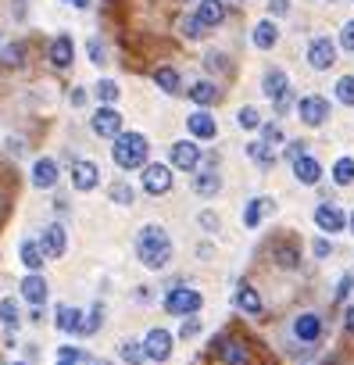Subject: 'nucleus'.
Segmentation results:
<instances>
[{
  "mask_svg": "<svg viewBox=\"0 0 354 365\" xmlns=\"http://www.w3.org/2000/svg\"><path fill=\"white\" fill-rule=\"evenodd\" d=\"M297 118H301L304 125H312V129H318V125L329 118V101L318 97V93H312V97H301V101H297Z\"/></svg>",
  "mask_w": 354,
  "mask_h": 365,
  "instance_id": "obj_6",
  "label": "nucleus"
},
{
  "mask_svg": "<svg viewBox=\"0 0 354 365\" xmlns=\"http://www.w3.org/2000/svg\"><path fill=\"white\" fill-rule=\"evenodd\" d=\"M58 179H61L58 158H40V162L32 165V186H36V190H54Z\"/></svg>",
  "mask_w": 354,
  "mask_h": 365,
  "instance_id": "obj_12",
  "label": "nucleus"
},
{
  "mask_svg": "<svg viewBox=\"0 0 354 365\" xmlns=\"http://www.w3.org/2000/svg\"><path fill=\"white\" fill-rule=\"evenodd\" d=\"M204 151L197 147V140H175V144L168 147V162L172 168H183V172H197Z\"/></svg>",
  "mask_w": 354,
  "mask_h": 365,
  "instance_id": "obj_4",
  "label": "nucleus"
},
{
  "mask_svg": "<svg viewBox=\"0 0 354 365\" xmlns=\"http://www.w3.org/2000/svg\"><path fill=\"white\" fill-rule=\"evenodd\" d=\"M186 129H190L193 140H215V136H218V125H215V118H212V111H204V108H197V111L186 118Z\"/></svg>",
  "mask_w": 354,
  "mask_h": 365,
  "instance_id": "obj_13",
  "label": "nucleus"
},
{
  "mask_svg": "<svg viewBox=\"0 0 354 365\" xmlns=\"http://www.w3.org/2000/svg\"><path fill=\"white\" fill-rule=\"evenodd\" d=\"M222 18H225V4H222V0H201V4H197V22L204 29L222 25Z\"/></svg>",
  "mask_w": 354,
  "mask_h": 365,
  "instance_id": "obj_25",
  "label": "nucleus"
},
{
  "mask_svg": "<svg viewBox=\"0 0 354 365\" xmlns=\"http://www.w3.org/2000/svg\"><path fill=\"white\" fill-rule=\"evenodd\" d=\"M179 29H183V36H186V40H201V36H204V25L197 22V14L183 18V25H179Z\"/></svg>",
  "mask_w": 354,
  "mask_h": 365,
  "instance_id": "obj_41",
  "label": "nucleus"
},
{
  "mask_svg": "<svg viewBox=\"0 0 354 365\" xmlns=\"http://www.w3.org/2000/svg\"><path fill=\"white\" fill-rule=\"evenodd\" d=\"M90 125H93V133H97V136H104V140H115L118 133H125V129H122L118 108H101V111H97V115L90 118Z\"/></svg>",
  "mask_w": 354,
  "mask_h": 365,
  "instance_id": "obj_10",
  "label": "nucleus"
},
{
  "mask_svg": "<svg viewBox=\"0 0 354 365\" xmlns=\"http://www.w3.org/2000/svg\"><path fill=\"white\" fill-rule=\"evenodd\" d=\"M276 208V204H272L268 197H254V201H247V208H244V226L247 229H257L262 226V218Z\"/></svg>",
  "mask_w": 354,
  "mask_h": 365,
  "instance_id": "obj_24",
  "label": "nucleus"
},
{
  "mask_svg": "<svg viewBox=\"0 0 354 365\" xmlns=\"http://www.w3.org/2000/svg\"><path fill=\"white\" fill-rule=\"evenodd\" d=\"M254 47H257V51H272V47H276L279 43V29H276V22H272V18H265V22H257L254 25Z\"/></svg>",
  "mask_w": 354,
  "mask_h": 365,
  "instance_id": "obj_26",
  "label": "nucleus"
},
{
  "mask_svg": "<svg viewBox=\"0 0 354 365\" xmlns=\"http://www.w3.org/2000/svg\"><path fill=\"white\" fill-rule=\"evenodd\" d=\"M204 65H207V68H212V72H222V68H225V58H222L218 51H212V54H207V58H204Z\"/></svg>",
  "mask_w": 354,
  "mask_h": 365,
  "instance_id": "obj_50",
  "label": "nucleus"
},
{
  "mask_svg": "<svg viewBox=\"0 0 354 365\" xmlns=\"http://www.w3.org/2000/svg\"><path fill=\"white\" fill-rule=\"evenodd\" d=\"M326 4H333V0H326Z\"/></svg>",
  "mask_w": 354,
  "mask_h": 365,
  "instance_id": "obj_61",
  "label": "nucleus"
},
{
  "mask_svg": "<svg viewBox=\"0 0 354 365\" xmlns=\"http://www.w3.org/2000/svg\"><path fill=\"white\" fill-rule=\"evenodd\" d=\"M315 226L322 233H344L347 229V215H344V208H336V204H318L315 208Z\"/></svg>",
  "mask_w": 354,
  "mask_h": 365,
  "instance_id": "obj_11",
  "label": "nucleus"
},
{
  "mask_svg": "<svg viewBox=\"0 0 354 365\" xmlns=\"http://www.w3.org/2000/svg\"><path fill=\"white\" fill-rule=\"evenodd\" d=\"M172 333L168 329H161V326H154V329H147V337H143V351H147V358L151 362H168L172 358Z\"/></svg>",
  "mask_w": 354,
  "mask_h": 365,
  "instance_id": "obj_5",
  "label": "nucleus"
},
{
  "mask_svg": "<svg viewBox=\"0 0 354 365\" xmlns=\"http://www.w3.org/2000/svg\"><path fill=\"white\" fill-rule=\"evenodd\" d=\"M290 108H294V93H290V90H286V93H283V97L276 101V111H279V115H286V111H290Z\"/></svg>",
  "mask_w": 354,
  "mask_h": 365,
  "instance_id": "obj_52",
  "label": "nucleus"
},
{
  "mask_svg": "<svg viewBox=\"0 0 354 365\" xmlns=\"http://www.w3.org/2000/svg\"><path fill=\"white\" fill-rule=\"evenodd\" d=\"M286 90H290V79H286V72H283V68H268V72L262 75V93H265V97H268L272 104H276Z\"/></svg>",
  "mask_w": 354,
  "mask_h": 365,
  "instance_id": "obj_18",
  "label": "nucleus"
},
{
  "mask_svg": "<svg viewBox=\"0 0 354 365\" xmlns=\"http://www.w3.org/2000/svg\"><path fill=\"white\" fill-rule=\"evenodd\" d=\"M351 290H354V273H344L340 283H336V301H347Z\"/></svg>",
  "mask_w": 354,
  "mask_h": 365,
  "instance_id": "obj_45",
  "label": "nucleus"
},
{
  "mask_svg": "<svg viewBox=\"0 0 354 365\" xmlns=\"http://www.w3.org/2000/svg\"><path fill=\"white\" fill-rule=\"evenodd\" d=\"M72 61H75L72 36H68V33H61V36L51 43V65H54L58 72H64V68H72Z\"/></svg>",
  "mask_w": 354,
  "mask_h": 365,
  "instance_id": "obj_17",
  "label": "nucleus"
},
{
  "mask_svg": "<svg viewBox=\"0 0 354 365\" xmlns=\"http://www.w3.org/2000/svg\"><path fill=\"white\" fill-rule=\"evenodd\" d=\"M0 323H4L8 329H14L22 319H18V301H11V297H4L0 301Z\"/></svg>",
  "mask_w": 354,
  "mask_h": 365,
  "instance_id": "obj_36",
  "label": "nucleus"
},
{
  "mask_svg": "<svg viewBox=\"0 0 354 365\" xmlns=\"http://www.w3.org/2000/svg\"><path fill=\"white\" fill-rule=\"evenodd\" d=\"M136 255L147 268H165L172 262V236L161 229V226H143L136 236Z\"/></svg>",
  "mask_w": 354,
  "mask_h": 365,
  "instance_id": "obj_1",
  "label": "nucleus"
},
{
  "mask_svg": "<svg viewBox=\"0 0 354 365\" xmlns=\"http://www.w3.org/2000/svg\"><path fill=\"white\" fill-rule=\"evenodd\" d=\"M118 358L125 365H143V358H147V351H143V340H125L118 347Z\"/></svg>",
  "mask_w": 354,
  "mask_h": 365,
  "instance_id": "obj_32",
  "label": "nucleus"
},
{
  "mask_svg": "<svg viewBox=\"0 0 354 365\" xmlns=\"http://www.w3.org/2000/svg\"><path fill=\"white\" fill-rule=\"evenodd\" d=\"M18 255H22V265H25V273H40V268L47 265V255H43V247H40L36 240H22Z\"/></svg>",
  "mask_w": 354,
  "mask_h": 365,
  "instance_id": "obj_28",
  "label": "nucleus"
},
{
  "mask_svg": "<svg viewBox=\"0 0 354 365\" xmlns=\"http://www.w3.org/2000/svg\"><path fill=\"white\" fill-rule=\"evenodd\" d=\"M186 97L193 101V104H197V108H212L215 101H218V86L215 83H207V79H201V83H193L190 90H186Z\"/></svg>",
  "mask_w": 354,
  "mask_h": 365,
  "instance_id": "obj_23",
  "label": "nucleus"
},
{
  "mask_svg": "<svg viewBox=\"0 0 354 365\" xmlns=\"http://www.w3.org/2000/svg\"><path fill=\"white\" fill-rule=\"evenodd\" d=\"M54 365H79V362H64V358H58V362H54Z\"/></svg>",
  "mask_w": 354,
  "mask_h": 365,
  "instance_id": "obj_58",
  "label": "nucleus"
},
{
  "mask_svg": "<svg viewBox=\"0 0 354 365\" xmlns=\"http://www.w3.org/2000/svg\"><path fill=\"white\" fill-rule=\"evenodd\" d=\"M40 247L47 258H61L64 251H68V236H64V226L61 222H54V226H47L43 236H40Z\"/></svg>",
  "mask_w": 354,
  "mask_h": 365,
  "instance_id": "obj_14",
  "label": "nucleus"
},
{
  "mask_svg": "<svg viewBox=\"0 0 354 365\" xmlns=\"http://www.w3.org/2000/svg\"><path fill=\"white\" fill-rule=\"evenodd\" d=\"M154 86H157L161 93H172V97H175V93L183 90V79H179V72H175V68L161 65V68L154 72Z\"/></svg>",
  "mask_w": 354,
  "mask_h": 365,
  "instance_id": "obj_30",
  "label": "nucleus"
},
{
  "mask_svg": "<svg viewBox=\"0 0 354 365\" xmlns=\"http://www.w3.org/2000/svg\"><path fill=\"white\" fill-rule=\"evenodd\" d=\"M147 154H151V144L147 136L129 129V133H118L115 140H111V158H115V165L133 172V168H143L147 165Z\"/></svg>",
  "mask_w": 354,
  "mask_h": 365,
  "instance_id": "obj_2",
  "label": "nucleus"
},
{
  "mask_svg": "<svg viewBox=\"0 0 354 365\" xmlns=\"http://www.w3.org/2000/svg\"><path fill=\"white\" fill-rule=\"evenodd\" d=\"M93 93L104 101V108H115V101H118V93H122V90H118L115 79H101V83L93 86Z\"/></svg>",
  "mask_w": 354,
  "mask_h": 365,
  "instance_id": "obj_33",
  "label": "nucleus"
},
{
  "mask_svg": "<svg viewBox=\"0 0 354 365\" xmlns=\"http://www.w3.org/2000/svg\"><path fill=\"white\" fill-rule=\"evenodd\" d=\"M333 183L336 186H351L354 183V158H340L333 165Z\"/></svg>",
  "mask_w": 354,
  "mask_h": 365,
  "instance_id": "obj_34",
  "label": "nucleus"
},
{
  "mask_svg": "<svg viewBox=\"0 0 354 365\" xmlns=\"http://www.w3.org/2000/svg\"><path fill=\"white\" fill-rule=\"evenodd\" d=\"M247 158H251V162H257L262 168H272V165H276V154H272V147H268V144H262V140L247 144Z\"/></svg>",
  "mask_w": 354,
  "mask_h": 365,
  "instance_id": "obj_31",
  "label": "nucleus"
},
{
  "mask_svg": "<svg viewBox=\"0 0 354 365\" xmlns=\"http://www.w3.org/2000/svg\"><path fill=\"white\" fill-rule=\"evenodd\" d=\"M344 329H347V333H354V308H347V312H344Z\"/></svg>",
  "mask_w": 354,
  "mask_h": 365,
  "instance_id": "obj_55",
  "label": "nucleus"
},
{
  "mask_svg": "<svg viewBox=\"0 0 354 365\" xmlns=\"http://www.w3.org/2000/svg\"><path fill=\"white\" fill-rule=\"evenodd\" d=\"M86 51H90V61H93V65H104V43H101V40H90Z\"/></svg>",
  "mask_w": 354,
  "mask_h": 365,
  "instance_id": "obj_47",
  "label": "nucleus"
},
{
  "mask_svg": "<svg viewBox=\"0 0 354 365\" xmlns=\"http://www.w3.org/2000/svg\"><path fill=\"white\" fill-rule=\"evenodd\" d=\"M336 101L354 108V75H340V79H336Z\"/></svg>",
  "mask_w": 354,
  "mask_h": 365,
  "instance_id": "obj_37",
  "label": "nucleus"
},
{
  "mask_svg": "<svg viewBox=\"0 0 354 365\" xmlns=\"http://www.w3.org/2000/svg\"><path fill=\"white\" fill-rule=\"evenodd\" d=\"M54 323H58V329H61V333H83V326H86V315L79 312V308H72V305H58V312H54Z\"/></svg>",
  "mask_w": 354,
  "mask_h": 365,
  "instance_id": "obj_19",
  "label": "nucleus"
},
{
  "mask_svg": "<svg viewBox=\"0 0 354 365\" xmlns=\"http://www.w3.org/2000/svg\"><path fill=\"white\" fill-rule=\"evenodd\" d=\"M340 47H344V51H351L354 54V18L344 25V33H340Z\"/></svg>",
  "mask_w": 354,
  "mask_h": 365,
  "instance_id": "obj_48",
  "label": "nucleus"
},
{
  "mask_svg": "<svg viewBox=\"0 0 354 365\" xmlns=\"http://www.w3.org/2000/svg\"><path fill=\"white\" fill-rule=\"evenodd\" d=\"M201 305H204V297H201V290H193V287H172L165 294V312L168 315H179V319L197 315Z\"/></svg>",
  "mask_w": 354,
  "mask_h": 365,
  "instance_id": "obj_3",
  "label": "nucleus"
},
{
  "mask_svg": "<svg viewBox=\"0 0 354 365\" xmlns=\"http://www.w3.org/2000/svg\"><path fill=\"white\" fill-rule=\"evenodd\" d=\"M304 147H308V144H304V140H290V144H286V151H283V154L290 158V165H294L297 158H304V154H308Z\"/></svg>",
  "mask_w": 354,
  "mask_h": 365,
  "instance_id": "obj_44",
  "label": "nucleus"
},
{
  "mask_svg": "<svg viewBox=\"0 0 354 365\" xmlns=\"http://www.w3.org/2000/svg\"><path fill=\"white\" fill-rule=\"evenodd\" d=\"M22 297L29 301L32 308H40L43 301H47V279H43L40 273H29V276L22 279Z\"/></svg>",
  "mask_w": 354,
  "mask_h": 365,
  "instance_id": "obj_22",
  "label": "nucleus"
},
{
  "mask_svg": "<svg viewBox=\"0 0 354 365\" xmlns=\"http://www.w3.org/2000/svg\"><path fill=\"white\" fill-rule=\"evenodd\" d=\"M215 355H218L222 365H247V347L240 340H229V337L215 340Z\"/></svg>",
  "mask_w": 354,
  "mask_h": 365,
  "instance_id": "obj_16",
  "label": "nucleus"
},
{
  "mask_svg": "<svg viewBox=\"0 0 354 365\" xmlns=\"http://www.w3.org/2000/svg\"><path fill=\"white\" fill-rule=\"evenodd\" d=\"M218 190H222V179H218L215 168H204V172L193 176V194H197V197H215Z\"/></svg>",
  "mask_w": 354,
  "mask_h": 365,
  "instance_id": "obj_27",
  "label": "nucleus"
},
{
  "mask_svg": "<svg viewBox=\"0 0 354 365\" xmlns=\"http://www.w3.org/2000/svg\"><path fill=\"white\" fill-rule=\"evenodd\" d=\"M236 125H240V129H262V111H257V108H240L236 111Z\"/></svg>",
  "mask_w": 354,
  "mask_h": 365,
  "instance_id": "obj_35",
  "label": "nucleus"
},
{
  "mask_svg": "<svg viewBox=\"0 0 354 365\" xmlns=\"http://www.w3.org/2000/svg\"><path fill=\"white\" fill-rule=\"evenodd\" d=\"M101 323H104V305H93V308H90V319H86V326H83V333H86V337H93V333L101 329Z\"/></svg>",
  "mask_w": 354,
  "mask_h": 365,
  "instance_id": "obj_39",
  "label": "nucleus"
},
{
  "mask_svg": "<svg viewBox=\"0 0 354 365\" xmlns=\"http://www.w3.org/2000/svg\"><path fill=\"white\" fill-rule=\"evenodd\" d=\"M72 186L79 194H90V190L101 186V168H97V162H90V158L72 162Z\"/></svg>",
  "mask_w": 354,
  "mask_h": 365,
  "instance_id": "obj_8",
  "label": "nucleus"
},
{
  "mask_svg": "<svg viewBox=\"0 0 354 365\" xmlns=\"http://www.w3.org/2000/svg\"><path fill=\"white\" fill-rule=\"evenodd\" d=\"M197 333H201V319H193V315H190V319L179 326V337H183V340H190V337H197Z\"/></svg>",
  "mask_w": 354,
  "mask_h": 365,
  "instance_id": "obj_46",
  "label": "nucleus"
},
{
  "mask_svg": "<svg viewBox=\"0 0 354 365\" xmlns=\"http://www.w3.org/2000/svg\"><path fill=\"white\" fill-rule=\"evenodd\" d=\"M294 337L301 344H315L322 337V319H318L315 312H301L297 319H294Z\"/></svg>",
  "mask_w": 354,
  "mask_h": 365,
  "instance_id": "obj_15",
  "label": "nucleus"
},
{
  "mask_svg": "<svg viewBox=\"0 0 354 365\" xmlns=\"http://www.w3.org/2000/svg\"><path fill=\"white\" fill-rule=\"evenodd\" d=\"M268 11L276 14V18L279 14H290V0H268Z\"/></svg>",
  "mask_w": 354,
  "mask_h": 365,
  "instance_id": "obj_51",
  "label": "nucleus"
},
{
  "mask_svg": "<svg viewBox=\"0 0 354 365\" xmlns=\"http://www.w3.org/2000/svg\"><path fill=\"white\" fill-rule=\"evenodd\" d=\"M22 58H25L22 43H8V47H0V61H4L8 68H18V65H22Z\"/></svg>",
  "mask_w": 354,
  "mask_h": 365,
  "instance_id": "obj_38",
  "label": "nucleus"
},
{
  "mask_svg": "<svg viewBox=\"0 0 354 365\" xmlns=\"http://www.w3.org/2000/svg\"><path fill=\"white\" fill-rule=\"evenodd\" d=\"M14 365H25V362H14Z\"/></svg>",
  "mask_w": 354,
  "mask_h": 365,
  "instance_id": "obj_60",
  "label": "nucleus"
},
{
  "mask_svg": "<svg viewBox=\"0 0 354 365\" xmlns=\"http://www.w3.org/2000/svg\"><path fill=\"white\" fill-rule=\"evenodd\" d=\"M86 97H90V90H83V86H75V90H72V104H75V108H83Z\"/></svg>",
  "mask_w": 354,
  "mask_h": 365,
  "instance_id": "obj_54",
  "label": "nucleus"
},
{
  "mask_svg": "<svg viewBox=\"0 0 354 365\" xmlns=\"http://www.w3.org/2000/svg\"><path fill=\"white\" fill-rule=\"evenodd\" d=\"M236 308L247 312V315H262L265 312V301H262V294H257L251 283H240V287H236Z\"/></svg>",
  "mask_w": 354,
  "mask_h": 365,
  "instance_id": "obj_21",
  "label": "nucleus"
},
{
  "mask_svg": "<svg viewBox=\"0 0 354 365\" xmlns=\"http://www.w3.org/2000/svg\"><path fill=\"white\" fill-rule=\"evenodd\" d=\"M58 358H64V362H79V365L90 362V355H86V351H79V347H72V344H64L61 351H58Z\"/></svg>",
  "mask_w": 354,
  "mask_h": 365,
  "instance_id": "obj_43",
  "label": "nucleus"
},
{
  "mask_svg": "<svg viewBox=\"0 0 354 365\" xmlns=\"http://www.w3.org/2000/svg\"><path fill=\"white\" fill-rule=\"evenodd\" d=\"M201 226H204L207 233H215V229H218V215H212V212H204V215H201Z\"/></svg>",
  "mask_w": 354,
  "mask_h": 365,
  "instance_id": "obj_53",
  "label": "nucleus"
},
{
  "mask_svg": "<svg viewBox=\"0 0 354 365\" xmlns=\"http://www.w3.org/2000/svg\"><path fill=\"white\" fill-rule=\"evenodd\" d=\"M312 251H315V258H329L333 255V244L326 240V236H318V240L312 244Z\"/></svg>",
  "mask_w": 354,
  "mask_h": 365,
  "instance_id": "obj_49",
  "label": "nucleus"
},
{
  "mask_svg": "<svg viewBox=\"0 0 354 365\" xmlns=\"http://www.w3.org/2000/svg\"><path fill=\"white\" fill-rule=\"evenodd\" d=\"M262 144H283V129H279V125L276 122H262Z\"/></svg>",
  "mask_w": 354,
  "mask_h": 365,
  "instance_id": "obj_40",
  "label": "nucleus"
},
{
  "mask_svg": "<svg viewBox=\"0 0 354 365\" xmlns=\"http://www.w3.org/2000/svg\"><path fill=\"white\" fill-rule=\"evenodd\" d=\"M272 258H276V265H283V268H297L301 265V255H297L294 240H276L272 244Z\"/></svg>",
  "mask_w": 354,
  "mask_h": 365,
  "instance_id": "obj_29",
  "label": "nucleus"
},
{
  "mask_svg": "<svg viewBox=\"0 0 354 365\" xmlns=\"http://www.w3.org/2000/svg\"><path fill=\"white\" fill-rule=\"evenodd\" d=\"M347 226H351V236H354V212L347 215Z\"/></svg>",
  "mask_w": 354,
  "mask_h": 365,
  "instance_id": "obj_57",
  "label": "nucleus"
},
{
  "mask_svg": "<svg viewBox=\"0 0 354 365\" xmlns=\"http://www.w3.org/2000/svg\"><path fill=\"white\" fill-rule=\"evenodd\" d=\"M143 190L154 194V197L168 194V190H172V165H157V162L143 165Z\"/></svg>",
  "mask_w": 354,
  "mask_h": 365,
  "instance_id": "obj_9",
  "label": "nucleus"
},
{
  "mask_svg": "<svg viewBox=\"0 0 354 365\" xmlns=\"http://www.w3.org/2000/svg\"><path fill=\"white\" fill-rule=\"evenodd\" d=\"M294 179H297L301 186H315V183L322 179V165L315 162L312 154L297 158V162H294Z\"/></svg>",
  "mask_w": 354,
  "mask_h": 365,
  "instance_id": "obj_20",
  "label": "nucleus"
},
{
  "mask_svg": "<svg viewBox=\"0 0 354 365\" xmlns=\"http://www.w3.org/2000/svg\"><path fill=\"white\" fill-rule=\"evenodd\" d=\"M64 4H72V8H79V11H86V8L93 4V0H64Z\"/></svg>",
  "mask_w": 354,
  "mask_h": 365,
  "instance_id": "obj_56",
  "label": "nucleus"
},
{
  "mask_svg": "<svg viewBox=\"0 0 354 365\" xmlns=\"http://www.w3.org/2000/svg\"><path fill=\"white\" fill-rule=\"evenodd\" d=\"M308 65H312L315 72H329V68L336 65V43H333L329 36H315V40L308 43Z\"/></svg>",
  "mask_w": 354,
  "mask_h": 365,
  "instance_id": "obj_7",
  "label": "nucleus"
},
{
  "mask_svg": "<svg viewBox=\"0 0 354 365\" xmlns=\"http://www.w3.org/2000/svg\"><path fill=\"white\" fill-rule=\"evenodd\" d=\"M93 365H108V362H93Z\"/></svg>",
  "mask_w": 354,
  "mask_h": 365,
  "instance_id": "obj_59",
  "label": "nucleus"
},
{
  "mask_svg": "<svg viewBox=\"0 0 354 365\" xmlns=\"http://www.w3.org/2000/svg\"><path fill=\"white\" fill-rule=\"evenodd\" d=\"M133 186H129V183H115V186H111V201H115V204H133Z\"/></svg>",
  "mask_w": 354,
  "mask_h": 365,
  "instance_id": "obj_42",
  "label": "nucleus"
}]
</instances>
